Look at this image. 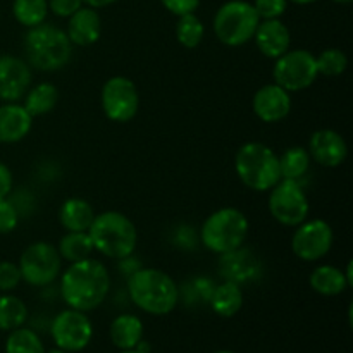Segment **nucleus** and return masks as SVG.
Listing matches in <instances>:
<instances>
[{
	"label": "nucleus",
	"mask_w": 353,
	"mask_h": 353,
	"mask_svg": "<svg viewBox=\"0 0 353 353\" xmlns=\"http://www.w3.org/2000/svg\"><path fill=\"white\" fill-rule=\"evenodd\" d=\"M61 296L69 309L90 312L105 302L110 290V274L97 259L72 262L61 274Z\"/></svg>",
	"instance_id": "f257e3e1"
},
{
	"label": "nucleus",
	"mask_w": 353,
	"mask_h": 353,
	"mask_svg": "<svg viewBox=\"0 0 353 353\" xmlns=\"http://www.w3.org/2000/svg\"><path fill=\"white\" fill-rule=\"evenodd\" d=\"M128 293L134 305L150 316H168L179 303V286L168 272L138 268L128 278Z\"/></svg>",
	"instance_id": "f03ea898"
},
{
	"label": "nucleus",
	"mask_w": 353,
	"mask_h": 353,
	"mask_svg": "<svg viewBox=\"0 0 353 353\" xmlns=\"http://www.w3.org/2000/svg\"><path fill=\"white\" fill-rule=\"evenodd\" d=\"M88 234L93 243V250L114 261L131 257L137 248V226L126 214L117 210L95 214V219L88 228Z\"/></svg>",
	"instance_id": "7ed1b4c3"
},
{
	"label": "nucleus",
	"mask_w": 353,
	"mask_h": 353,
	"mask_svg": "<svg viewBox=\"0 0 353 353\" xmlns=\"http://www.w3.org/2000/svg\"><path fill=\"white\" fill-rule=\"evenodd\" d=\"M72 47L65 31L55 24L41 23L30 28L24 37L26 62L37 71L54 72L65 68L72 57Z\"/></svg>",
	"instance_id": "20e7f679"
},
{
	"label": "nucleus",
	"mask_w": 353,
	"mask_h": 353,
	"mask_svg": "<svg viewBox=\"0 0 353 353\" xmlns=\"http://www.w3.org/2000/svg\"><path fill=\"white\" fill-rule=\"evenodd\" d=\"M234 171L240 181L255 192H269L281 179L279 155L261 141H248L238 148Z\"/></svg>",
	"instance_id": "39448f33"
},
{
	"label": "nucleus",
	"mask_w": 353,
	"mask_h": 353,
	"mask_svg": "<svg viewBox=\"0 0 353 353\" xmlns=\"http://www.w3.org/2000/svg\"><path fill=\"white\" fill-rule=\"evenodd\" d=\"M248 230H250V224L240 209L223 207L203 221L202 230H200V241L212 254L223 255L243 247Z\"/></svg>",
	"instance_id": "423d86ee"
},
{
	"label": "nucleus",
	"mask_w": 353,
	"mask_h": 353,
	"mask_svg": "<svg viewBox=\"0 0 353 353\" xmlns=\"http://www.w3.org/2000/svg\"><path fill=\"white\" fill-rule=\"evenodd\" d=\"M261 17L247 0H230L217 9L212 28L216 38L228 47H241L254 40Z\"/></svg>",
	"instance_id": "0eeeda50"
},
{
	"label": "nucleus",
	"mask_w": 353,
	"mask_h": 353,
	"mask_svg": "<svg viewBox=\"0 0 353 353\" xmlns=\"http://www.w3.org/2000/svg\"><path fill=\"white\" fill-rule=\"evenodd\" d=\"M17 265L23 281L38 288L52 285L62 272V259L57 247L48 241H34L28 245Z\"/></svg>",
	"instance_id": "6e6552de"
},
{
	"label": "nucleus",
	"mask_w": 353,
	"mask_h": 353,
	"mask_svg": "<svg viewBox=\"0 0 353 353\" xmlns=\"http://www.w3.org/2000/svg\"><path fill=\"white\" fill-rule=\"evenodd\" d=\"M317 76L319 71H317L316 55L305 48L285 52L281 57L276 59L272 68V78L276 85L290 93L307 90L316 83Z\"/></svg>",
	"instance_id": "1a4fd4ad"
},
{
	"label": "nucleus",
	"mask_w": 353,
	"mask_h": 353,
	"mask_svg": "<svg viewBox=\"0 0 353 353\" xmlns=\"http://www.w3.org/2000/svg\"><path fill=\"white\" fill-rule=\"evenodd\" d=\"M269 212L279 224L296 228L309 217L310 203L300 181L279 179L269 190Z\"/></svg>",
	"instance_id": "9d476101"
},
{
	"label": "nucleus",
	"mask_w": 353,
	"mask_h": 353,
	"mask_svg": "<svg viewBox=\"0 0 353 353\" xmlns=\"http://www.w3.org/2000/svg\"><path fill=\"white\" fill-rule=\"evenodd\" d=\"M50 336L57 348L74 353L83 352L93 338V324L86 312L65 309L50 321Z\"/></svg>",
	"instance_id": "9b49d317"
},
{
	"label": "nucleus",
	"mask_w": 353,
	"mask_h": 353,
	"mask_svg": "<svg viewBox=\"0 0 353 353\" xmlns=\"http://www.w3.org/2000/svg\"><path fill=\"white\" fill-rule=\"evenodd\" d=\"M102 110L114 123H128L140 109V93L133 79L126 76H112L107 79L100 93Z\"/></svg>",
	"instance_id": "f8f14e48"
},
{
	"label": "nucleus",
	"mask_w": 353,
	"mask_h": 353,
	"mask_svg": "<svg viewBox=\"0 0 353 353\" xmlns=\"http://www.w3.org/2000/svg\"><path fill=\"white\" fill-rule=\"evenodd\" d=\"M334 243L333 228L323 219H305L292 236V250L300 261L317 262L326 257Z\"/></svg>",
	"instance_id": "ddd939ff"
},
{
	"label": "nucleus",
	"mask_w": 353,
	"mask_h": 353,
	"mask_svg": "<svg viewBox=\"0 0 353 353\" xmlns=\"http://www.w3.org/2000/svg\"><path fill=\"white\" fill-rule=\"evenodd\" d=\"M293 100L290 92L281 88L276 83L261 86L252 99V109L254 114L262 123L274 124L281 123L292 112Z\"/></svg>",
	"instance_id": "4468645a"
},
{
	"label": "nucleus",
	"mask_w": 353,
	"mask_h": 353,
	"mask_svg": "<svg viewBox=\"0 0 353 353\" xmlns=\"http://www.w3.org/2000/svg\"><path fill=\"white\" fill-rule=\"evenodd\" d=\"M33 72L26 61L14 55H0V100L17 102L31 86Z\"/></svg>",
	"instance_id": "2eb2a0df"
},
{
	"label": "nucleus",
	"mask_w": 353,
	"mask_h": 353,
	"mask_svg": "<svg viewBox=\"0 0 353 353\" xmlns=\"http://www.w3.org/2000/svg\"><path fill=\"white\" fill-rule=\"evenodd\" d=\"M307 150L312 161H316L323 168H338L348 157V145L343 134L330 128L314 131Z\"/></svg>",
	"instance_id": "dca6fc26"
},
{
	"label": "nucleus",
	"mask_w": 353,
	"mask_h": 353,
	"mask_svg": "<svg viewBox=\"0 0 353 353\" xmlns=\"http://www.w3.org/2000/svg\"><path fill=\"white\" fill-rule=\"evenodd\" d=\"M217 271L224 281H233L241 286L243 283L257 278L259 271H261V262L254 252L240 247L236 250L221 255L219 262H217Z\"/></svg>",
	"instance_id": "f3484780"
},
{
	"label": "nucleus",
	"mask_w": 353,
	"mask_h": 353,
	"mask_svg": "<svg viewBox=\"0 0 353 353\" xmlns=\"http://www.w3.org/2000/svg\"><path fill=\"white\" fill-rule=\"evenodd\" d=\"M254 40L259 52L264 57L276 61L285 52L290 50L292 33L281 19H261L254 34Z\"/></svg>",
	"instance_id": "a211bd4d"
},
{
	"label": "nucleus",
	"mask_w": 353,
	"mask_h": 353,
	"mask_svg": "<svg viewBox=\"0 0 353 353\" xmlns=\"http://www.w3.org/2000/svg\"><path fill=\"white\" fill-rule=\"evenodd\" d=\"M68 19V28L64 31L72 45L90 47L102 37V17L97 9L83 6Z\"/></svg>",
	"instance_id": "6ab92c4d"
},
{
	"label": "nucleus",
	"mask_w": 353,
	"mask_h": 353,
	"mask_svg": "<svg viewBox=\"0 0 353 353\" xmlns=\"http://www.w3.org/2000/svg\"><path fill=\"white\" fill-rule=\"evenodd\" d=\"M33 128V117L23 103L6 102L0 105V143H17Z\"/></svg>",
	"instance_id": "aec40b11"
},
{
	"label": "nucleus",
	"mask_w": 353,
	"mask_h": 353,
	"mask_svg": "<svg viewBox=\"0 0 353 353\" xmlns=\"http://www.w3.org/2000/svg\"><path fill=\"white\" fill-rule=\"evenodd\" d=\"M145 327L138 316L133 314H121L110 323L109 336L114 347L119 352L134 350L141 340H143Z\"/></svg>",
	"instance_id": "412c9836"
},
{
	"label": "nucleus",
	"mask_w": 353,
	"mask_h": 353,
	"mask_svg": "<svg viewBox=\"0 0 353 353\" xmlns=\"http://www.w3.org/2000/svg\"><path fill=\"white\" fill-rule=\"evenodd\" d=\"M95 219L92 203L79 196L64 200L59 207V223L65 231H88Z\"/></svg>",
	"instance_id": "4be33fe9"
},
{
	"label": "nucleus",
	"mask_w": 353,
	"mask_h": 353,
	"mask_svg": "<svg viewBox=\"0 0 353 353\" xmlns=\"http://www.w3.org/2000/svg\"><path fill=\"white\" fill-rule=\"evenodd\" d=\"M310 288L323 296H338L350 288L347 276L343 269L334 268V265L324 264L314 269L309 276Z\"/></svg>",
	"instance_id": "5701e85b"
},
{
	"label": "nucleus",
	"mask_w": 353,
	"mask_h": 353,
	"mask_svg": "<svg viewBox=\"0 0 353 353\" xmlns=\"http://www.w3.org/2000/svg\"><path fill=\"white\" fill-rule=\"evenodd\" d=\"M209 305L219 317H234L243 307V290L233 281H223L214 286Z\"/></svg>",
	"instance_id": "b1692460"
},
{
	"label": "nucleus",
	"mask_w": 353,
	"mask_h": 353,
	"mask_svg": "<svg viewBox=\"0 0 353 353\" xmlns=\"http://www.w3.org/2000/svg\"><path fill=\"white\" fill-rule=\"evenodd\" d=\"M59 102V90L52 83H38V85L30 86L24 93L23 107L28 110L31 117H40L45 114L52 112Z\"/></svg>",
	"instance_id": "393cba45"
},
{
	"label": "nucleus",
	"mask_w": 353,
	"mask_h": 353,
	"mask_svg": "<svg viewBox=\"0 0 353 353\" xmlns=\"http://www.w3.org/2000/svg\"><path fill=\"white\" fill-rule=\"evenodd\" d=\"M57 252L62 261L72 264V262L88 259L95 250H93V243L90 240L88 231H68L59 240Z\"/></svg>",
	"instance_id": "a878e982"
},
{
	"label": "nucleus",
	"mask_w": 353,
	"mask_h": 353,
	"mask_svg": "<svg viewBox=\"0 0 353 353\" xmlns=\"http://www.w3.org/2000/svg\"><path fill=\"white\" fill-rule=\"evenodd\" d=\"M310 164H312V157L305 147H290L288 150L279 155L281 179L300 181L309 172Z\"/></svg>",
	"instance_id": "bb28decb"
},
{
	"label": "nucleus",
	"mask_w": 353,
	"mask_h": 353,
	"mask_svg": "<svg viewBox=\"0 0 353 353\" xmlns=\"http://www.w3.org/2000/svg\"><path fill=\"white\" fill-rule=\"evenodd\" d=\"M28 321V307L10 293L0 295V331H12L24 326Z\"/></svg>",
	"instance_id": "cd10ccee"
},
{
	"label": "nucleus",
	"mask_w": 353,
	"mask_h": 353,
	"mask_svg": "<svg viewBox=\"0 0 353 353\" xmlns=\"http://www.w3.org/2000/svg\"><path fill=\"white\" fill-rule=\"evenodd\" d=\"M12 14L24 28H34L45 23L48 16V0H14Z\"/></svg>",
	"instance_id": "c85d7f7f"
},
{
	"label": "nucleus",
	"mask_w": 353,
	"mask_h": 353,
	"mask_svg": "<svg viewBox=\"0 0 353 353\" xmlns=\"http://www.w3.org/2000/svg\"><path fill=\"white\" fill-rule=\"evenodd\" d=\"M6 353H45V345L37 331L21 326L9 331L6 340Z\"/></svg>",
	"instance_id": "c756f323"
},
{
	"label": "nucleus",
	"mask_w": 353,
	"mask_h": 353,
	"mask_svg": "<svg viewBox=\"0 0 353 353\" xmlns=\"http://www.w3.org/2000/svg\"><path fill=\"white\" fill-rule=\"evenodd\" d=\"M205 26L195 12L178 17L176 23V38L185 48H196L203 40Z\"/></svg>",
	"instance_id": "7c9ffc66"
},
{
	"label": "nucleus",
	"mask_w": 353,
	"mask_h": 353,
	"mask_svg": "<svg viewBox=\"0 0 353 353\" xmlns=\"http://www.w3.org/2000/svg\"><path fill=\"white\" fill-rule=\"evenodd\" d=\"M317 71L319 76H326V78H336L341 76L348 68V57L341 48H326L316 55Z\"/></svg>",
	"instance_id": "2f4dec72"
},
{
	"label": "nucleus",
	"mask_w": 353,
	"mask_h": 353,
	"mask_svg": "<svg viewBox=\"0 0 353 353\" xmlns=\"http://www.w3.org/2000/svg\"><path fill=\"white\" fill-rule=\"evenodd\" d=\"M21 281H23V278H21L19 265L9 261L0 262V292H14L19 286Z\"/></svg>",
	"instance_id": "473e14b6"
},
{
	"label": "nucleus",
	"mask_w": 353,
	"mask_h": 353,
	"mask_svg": "<svg viewBox=\"0 0 353 353\" xmlns=\"http://www.w3.org/2000/svg\"><path fill=\"white\" fill-rule=\"evenodd\" d=\"M252 6L261 19H279L288 9V0H254Z\"/></svg>",
	"instance_id": "72a5a7b5"
},
{
	"label": "nucleus",
	"mask_w": 353,
	"mask_h": 353,
	"mask_svg": "<svg viewBox=\"0 0 353 353\" xmlns=\"http://www.w3.org/2000/svg\"><path fill=\"white\" fill-rule=\"evenodd\" d=\"M19 212H17L16 205L10 202L9 196L0 200V234L12 233L19 224Z\"/></svg>",
	"instance_id": "f704fd0d"
},
{
	"label": "nucleus",
	"mask_w": 353,
	"mask_h": 353,
	"mask_svg": "<svg viewBox=\"0 0 353 353\" xmlns=\"http://www.w3.org/2000/svg\"><path fill=\"white\" fill-rule=\"evenodd\" d=\"M83 6V0H48V12L57 17H71Z\"/></svg>",
	"instance_id": "c9c22d12"
},
{
	"label": "nucleus",
	"mask_w": 353,
	"mask_h": 353,
	"mask_svg": "<svg viewBox=\"0 0 353 353\" xmlns=\"http://www.w3.org/2000/svg\"><path fill=\"white\" fill-rule=\"evenodd\" d=\"M162 6L174 16H185V14H192L199 9L200 0H161Z\"/></svg>",
	"instance_id": "e433bc0d"
},
{
	"label": "nucleus",
	"mask_w": 353,
	"mask_h": 353,
	"mask_svg": "<svg viewBox=\"0 0 353 353\" xmlns=\"http://www.w3.org/2000/svg\"><path fill=\"white\" fill-rule=\"evenodd\" d=\"M12 185H14V179H12V172L10 169L7 168L3 162H0V200L7 199L12 192Z\"/></svg>",
	"instance_id": "4c0bfd02"
},
{
	"label": "nucleus",
	"mask_w": 353,
	"mask_h": 353,
	"mask_svg": "<svg viewBox=\"0 0 353 353\" xmlns=\"http://www.w3.org/2000/svg\"><path fill=\"white\" fill-rule=\"evenodd\" d=\"M114 2H117V0H83V3L92 7V9H103V7L112 6Z\"/></svg>",
	"instance_id": "58836bf2"
},
{
	"label": "nucleus",
	"mask_w": 353,
	"mask_h": 353,
	"mask_svg": "<svg viewBox=\"0 0 353 353\" xmlns=\"http://www.w3.org/2000/svg\"><path fill=\"white\" fill-rule=\"evenodd\" d=\"M288 2L299 3V6H307V3H314V2H317V0H288Z\"/></svg>",
	"instance_id": "ea45409f"
},
{
	"label": "nucleus",
	"mask_w": 353,
	"mask_h": 353,
	"mask_svg": "<svg viewBox=\"0 0 353 353\" xmlns=\"http://www.w3.org/2000/svg\"><path fill=\"white\" fill-rule=\"evenodd\" d=\"M45 353H68V352H64V350H61V348H52V350H45Z\"/></svg>",
	"instance_id": "a19ab883"
},
{
	"label": "nucleus",
	"mask_w": 353,
	"mask_h": 353,
	"mask_svg": "<svg viewBox=\"0 0 353 353\" xmlns=\"http://www.w3.org/2000/svg\"><path fill=\"white\" fill-rule=\"evenodd\" d=\"M333 2H336V3H341V6H347V3H352L353 0H333Z\"/></svg>",
	"instance_id": "79ce46f5"
},
{
	"label": "nucleus",
	"mask_w": 353,
	"mask_h": 353,
	"mask_svg": "<svg viewBox=\"0 0 353 353\" xmlns=\"http://www.w3.org/2000/svg\"><path fill=\"white\" fill-rule=\"evenodd\" d=\"M119 353H143V352H140V350H137V348H134V350H123Z\"/></svg>",
	"instance_id": "37998d69"
},
{
	"label": "nucleus",
	"mask_w": 353,
	"mask_h": 353,
	"mask_svg": "<svg viewBox=\"0 0 353 353\" xmlns=\"http://www.w3.org/2000/svg\"><path fill=\"white\" fill-rule=\"evenodd\" d=\"M212 353H234V352H231V350H217V352H212Z\"/></svg>",
	"instance_id": "c03bdc74"
}]
</instances>
